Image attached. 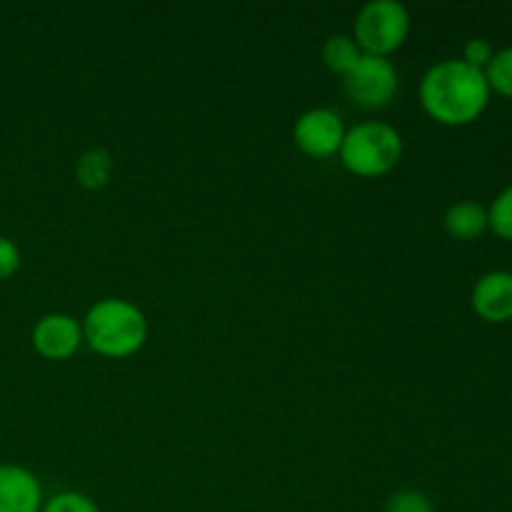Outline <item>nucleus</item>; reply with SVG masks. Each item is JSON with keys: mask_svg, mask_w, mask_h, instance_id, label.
Instances as JSON below:
<instances>
[{"mask_svg": "<svg viewBox=\"0 0 512 512\" xmlns=\"http://www.w3.org/2000/svg\"><path fill=\"white\" fill-rule=\"evenodd\" d=\"M420 103L425 113L438 123L450 128L470 125L488 108V80L483 70L470 68L465 60H440L430 65L420 80Z\"/></svg>", "mask_w": 512, "mask_h": 512, "instance_id": "obj_1", "label": "nucleus"}, {"mask_svg": "<svg viewBox=\"0 0 512 512\" xmlns=\"http://www.w3.org/2000/svg\"><path fill=\"white\" fill-rule=\"evenodd\" d=\"M83 343L103 358H130L148 340L143 310L125 298H103L90 305L83 323Z\"/></svg>", "mask_w": 512, "mask_h": 512, "instance_id": "obj_2", "label": "nucleus"}, {"mask_svg": "<svg viewBox=\"0 0 512 512\" xmlns=\"http://www.w3.org/2000/svg\"><path fill=\"white\" fill-rule=\"evenodd\" d=\"M340 160L360 178L388 175L403 158V135L383 120H365L345 130Z\"/></svg>", "mask_w": 512, "mask_h": 512, "instance_id": "obj_3", "label": "nucleus"}, {"mask_svg": "<svg viewBox=\"0 0 512 512\" xmlns=\"http://www.w3.org/2000/svg\"><path fill=\"white\" fill-rule=\"evenodd\" d=\"M410 35V13L400 0H370L355 15L353 40L365 55L388 58Z\"/></svg>", "mask_w": 512, "mask_h": 512, "instance_id": "obj_4", "label": "nucleus"}, {"mask_svg": "<svg viewBox=\"0 0 512 512\" xmlns=\"http://www.w3.org/2000/svg\"><path fill=\"white\" fill-rule=\"evenodd\" d=\"M343 88L345 95L360 108H385L398 93V70L390 58L363 53L358 63L343 75Z\"/></svg>", "mask_w": 512, "mask_h": 512, "instance_id": "obj_5", "label": "nucleus"}, {"mask_svg": "<svg viewBox=\"0 0 512 512\" xmlns=\"http://www.w3.org/2000/svg\"><path fill=\"white\" fill-rule=\"evenodd\" d=\"M343 138V118L330 108L305 110L293 125L295 145L310 158H333V155H338Z\"/></svg>", "mask_w": 512, "mask_h": 512, "instance_id": "obj_6", "label": "nucleus"}, {"mask_svg": "<svg viewBox=\"0 0 512 512\" xmlns=\"http://www.w3.org/2000/svg\"><path fill=\"white\" fill-rule=\"evenodd\" d=\"M83 345V328L68 313H48L35 323L33 348L45 360H68Z\"/></svg>", "mask_w": 512, "mask_h": 512, "instance_id": "obj_7", "label": "nucleus"}, {"mask_svg": "<svg viewBox=\"0 0 512 512\" xmlns=\"http://www.w3.org/2000/svg\"><path fill=\"white\" fill-rule=\"evenodd\" d=\"M473 308L485 323H508L512 320V273L493 270L478 278L473 288Z\"/></svg>", "mask_w": 512, "mask_h": 512, "instance_id": "obj_8", "label": "nucleus"}, {"mask_svg": "<svg viewBox=\"0 0 512 512\" xmlns=\"http://www.w3.org/2000/svg\"><path fill=\"white\" fill-rule=\"evenodd\" d=\"M43 488L28 468L0 465V512H40Z\"/></svg>", "mask_w": 512, "mask_h": 512, "instance_id": "obj_9", "label": "nucleus"}, {"mask_svg": "<svg viewBox=\"0 0 512 512\" xmlns=\"http://www.w3.org/2000/svg\"><path fill=\"white\" fill-rule=\"evenodd\" d=\"M443 225L450 238L463 240V243L478 240L488 230V210L480 203H473V200H463V203L450 205Z\"/></svg>", "mask_w": 512, "mask_h": 512, "instance_id": "obj_10", "label": "nucleus"}, {"mask_svg": "<svg viewBox=\"0 0 512 512\" xmlns=\"http://www.w3.org/2000/svg\"><path fill=\"white\" fill-rule=\"evenodd\" d=\"M113 155L105 148H88L75 160V180L85 190H100L113 178Z\"/></svg>", "mask_w": 512, "mask_h": 512, "instance_id": "obj_11", "label": "nucleus"}, {"mask_svg": "<svg viewBox=\"0 0 512 512\" xmlns=\"http://www.w3.org/2000/svg\"><path fill=\"white\" fill-rule=\"evenodd\" d=\"M363 50L353 40V35H330L323 45V63L333 73L345 75L360 60Z\"/></svg>", "mask_w": 512, "mask_h": 512, "instance_id": "obj_12", "label": "nucleus"}, {"mask_svg": "<svg viewBox=\"0 0 512 512\" xmlns=\"http://www.w3.org/2000/svg\"><path fill=\"white\" fill-rule=\"evenodd\" d=\"M485 80H488L490 93H500L505 98H512V48L495 50L493 60L488 63V68L483 70Z\"/></svg>", "mask_w": 512, "mask_h": 512, "instance_id": "obj_13", "label": "nucleus"}, {"mask_svg": "<svg viewBox=\"0 0 512 512\" xmlns=\"http://www.w3.org/2000/svg\"><path fill=\"white\" fill-rule=\"evenodd\" d=\"M488 228L498 238L512 240V185H508L488 208Z\"/></svg>", "mask_w": 512, "mask_h": 512, "instance_id": "obj_14", "label": "nucleus"}, {"mask_svg": "<svg viewBox=\"0 0 512 512\" xmlns=\"http://www.w3.org/2000/svg\"><path fill=\"white\" fill-rule=\"evenodd\" d=\"M40 512H100V508L88 495L65 490V493H58L55 498H50Z\"/></svg>", "mask_w": 512, "mask_h": 512, "instance_id": "obj_15", "label": "nucleus"}, {"mask_svg": "<svg viewBox=\"0 0 512 512\" xmlns=\"http://www.w3.org/2000/svg\"><path fill=\"white\" fill-rule=\"evenodd\" d=\"M385 512H435L433 503L425 493L420 490H398L395 495H390Z\"/></svg>", "mask_w": 512, "mask_h": 512, "instance_id": "obj_16", "label": "nucleus"}, {"mask_svg": "<svg viewBox=\"0 0 512 512\" xmlns=\"http://www.w3.org/2000/svg\"><path fill=\"white\" fill-rule=\"evenodd\" d=\"M493 55H495V48L490 45V40L473 38V40H468V43H465L463 58H460V60H465L470 68L485 70V68H488L490 60H493Z\"/></svg>", "mask_w": 512, "mask_h": 512, "instance_id": "obj_17", "label": "nucleus"}, {"mask_svg": "<svg viewBox=\"0 0 512 512\" xmlns=\"http://www.w3.org/2000/svg\"><path fill=\"white\" fill-rule=\"evenodd\" d=\"M20 268V250L18 245L10 238L0 235V280L15 275V270Z\"/></svg>", "mask_w": 512, "mask_h": 512, "instance_id": "obj_18", "label": "nucleus"}]
</instances>
